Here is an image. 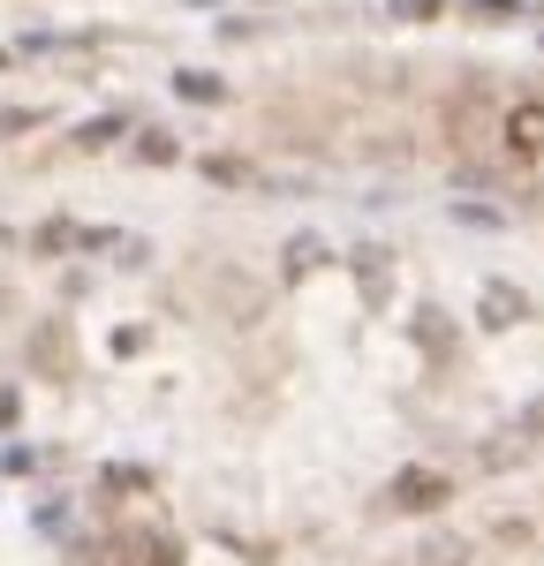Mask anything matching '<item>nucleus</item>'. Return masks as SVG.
Here are the masks:
<instances>
[{
	"mask_svg": "<svg viewBox=\"0 0 544 566\" xmlns=\"http://www.w3.org/2000/svg\"><path fill=\"white\" fill-rule=\"evenodd\" d=\"M499 114H507V99H499L492 76L454 84V91H446V143H454V151H484V143L499 137Z\"/></svg>",
	"mask_w": 544,
	"mask_h": 566,
	"instance_id": "f257e3e1",
	"label": "nucleus"
},
{
	"mask_svg": "<svg viewBox=\"0 0 544 566\" xmlns=\"http://www.w3.org/2000/svg\"><path fill=\"white\" fill-rule=\"evenodd\" d=\"M499 151H507L515 166L544 159V99H537V91H530V99H515V106L499 114Z\"/></svg>",
	"mask_w": 544,
	"mask_h": 566,
	"instance_id": "f03ea898",
	"label": "nucleus"
},
{
	"mask_svg": "<svg viewBox=\"0 0 544 566\" xmlns=\"http://www.w3.org/2000/svg\"><path fill=\"white\" fill-rule=\"evenodd\" d=\"M454 499V483L439 476V468H401L393 483H385V506L393 514H431V506H446Z\"/></svg>",
	"mask_w": 544,
	"mask_h": 566,
	"instance_id": "7ed1b4c3",
	"label": "nucleus"
},
{
	"mask_svg": "<svg viewBox=\"0 0 544 566\" xmlns=\"http://www.w3.org/2000/svg\"><path fill=\"white\" fill-rule=\"evenodd\" d=\"M477 317H484L492 332H507V325H522V317H530V294H522V287H507V280H484Z\"/></svg>",
	"mask_w": 544,
	"mask_h": 566,
	"instance_id": "20e7f679",
	"label": "nucleus"
},
{
	"mask_svg": "<svg viewBox=\"0 0 544 566\" xmlns=\"http://www.w3.org/2000/svg\"><path fill=\"white\" fill-rule=\"evenodd\" d=\"M408 566H469V544H461V537H423V544L408 552Z\"/></svg>",
	"mask_w": 544,
	"mask_h": 566,
	"instance_id": "39448f33",
	"label": "nucleus"
},
{
	"mask_svg": "<svg viewBox=\"0 0 544 566\" xmlns=\"http://www.w3.org/2000/svg\"><path fill=\"white\" fill-rule=\"evenodd\" d=\"M416 340H423L431 355H454V325H446V310H423V325H416Z\"/></svg>",
	"mask_w": 544,
	"mask_h": 566,
	"instance_id": "423d86ee",
	"label": "nucleus"
},
{
	"mask_svg": "<svg viewBox=\"0 0 544 566\" xmlns=\"http://www.w3.org/2000/svg\"><path fill=\"white\" fill-rule=\"evenodd\" d=\"M311 265H326V242L318 235H295L288 242V273H311Z\"/></svg>",
	"mask_w": 544,
	"mask_h": 566,
	"instance_id": "0eeeda50",
	"label": "nucleus"
},
{
	"mask_svg": "<svg viewBox=\"0 0 544 566\" xmlns=\"http://www.w3.org/2000/svg\"><path fill=\"white\" fill-rule=\"evenodd\" d=\"M137 552H144V566H181L175 559V537H160V529H144V537H137Z\"/></svg>",
	"mask_w": 544,
	"mask_h": 566,
	"instance_id": "6e6552de",
	"label": "nucleus"
},
{
	"mask_svg": "<svg viewBox=\"0 0 544 566\" xmlns=\"http://www.w3.org/2000/svg\"><path fill=\"white\" fill-rule=\"evenodd\" d=\"M197 166H204L212 181H227V189H250V166H242V159H197Z\"/></svg>",
	"mask_w": 544,
	"mask_h": 566,
	"instance_id": "1a4fd4ad",
	"label": "nucleus"
},
{
	"mask_svg": "<svg viewBox=\"0 0 544 566\" xmlns=\"http://www.w3.org/2000/svg\"><path fill=\"white\" fill-rule=\"evenodd\" d=\"M30 355H38L46 370H61V355H68V340H61V325H46V332L30 340Z\"/></svg>",
	"mask_w": 544,
	"mask_h": 566,
	"instance_id": "9d476101",
	"label": "nucleus"
},
{
	"mask_svg": "<svg viewBox=\"0 0 544 566\" xmlns=\"http://www.w3.org/2000/svg\"><path fill=\"white\" fill-rule=\"evenodd\" d=\"M175 91H181V99H219V76H204V68H181Z\"/></svg>",
	"mask_w": 544,
	"mask_h": 566,
	"instance_id": "9b49d317",
	"label": "nucleus"
},
{
	"mask_svg": "<svg viewBox=\"0 0 544 566\" xmlns=\"http://www.w3.org/2000/svg\"><path fill=\"white\" fill-rule=\"evenodd\" d=\"M469 15H484V23H507V15H522V0H469Z\"/></svg>",
	"mask_w": 544,
	"mask_h": 566,
	"instance_id": "f8f14e48",
	"label": "nucleus"
},
{
	"mask_svg": "<svg viewBox=\"0 0 544 566\" xmlns=\"http://www.w3.org/2000/svg\"><path fill=\"white\" fill-rule=\"evenodd\" d=\"M393 15H408V23H431V15H446V0H393Z\"/></svg>",
	"mask_w": 544,
	"mask_h": 566,
	"instance_id": "ddd939ff",
	"label": "nucleus"
},
{
	"mask_svg": "<svg viewBox=\"0 0 544 566\" xmlns=\"http://www.w3.org/2000/svg\"><path fill=\"white\" fill-rule=\"evenodd\" d=\"M454 219L461 227H499V212H484V204H454Z\"/></svg>",
	"mask_w": 544,
	"mask_h": 566,
	"instance_id": "4468645a",
	"label": "nucleus"
},
{
	"mask_svg": "<svg viewBox=\"0 0 544 566\" xmlns=\"http://www.w3.org/2000/svg\"><path fill=\"white\" fill-rule=\"evenodd\" d=\"M38 122H46L38 106H15V114H0V137H8V129H38Z\"/></svg>",
	"mask_w": 544,
	"mask_h": 566,
	"instance_id": "2eb2a0df",
	"label": "nucleus"
},
{
	"mask_svg": "<svg viewBox=\"0 0 544 566\" xmlns=\"http://www.w3.org/2000/svg\"><path fill=\"white\" fill-rule=\"evenodd\" d=\"M515 430H522V438H544V393L530 401V408H522V424H515Z\"/></svg>",
	"mask_w": 544,
	"mask_h": 566,
	"instance_id": "dca6fc26",
	"label": "nucleus"
},
{
	"mask_svg": "<svg viewBox=\"0 0 544 566\" xmlns=\"http://www.w3.org/2000/svg\"><path fill=\"white\" fill-rule=\"evenodd\" d=\"M0 317H8V273H0Z\"/></svg>",
	"mask_w": 544,
	"mask_h": 566,
	"instance_id": "f3484780",
	"label": "nucleus"
},
{
	"mask_svg": "<svg viewBox=\"0 0 544 566\" xmlns=\"http://www.w3.org/2000/svg\"><path fill=\"white\" fill-rule=\"evenodd\" d=\"M537 212H544V197H537Z\"/></svg>",
	"mask_w": 544,
	"mask_h": 566,
	"instance_id": "a211bd4d",
	"label": "nucleus"
}]
</instances>
